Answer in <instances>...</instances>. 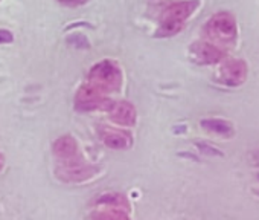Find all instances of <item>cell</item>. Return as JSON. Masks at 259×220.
Returning <instances> with one entry per match:
<instances>
[{"label": "cell", "mask_w": 259, "mask_h": 220, "mask_svg": "<svg viewBox=\"0 0 259 220\" xmlns=\"http://www.w3.org/2000/svg\"><path fill=\"white\" fill-rule=\"evenodd\" d=\"M194 54H195V58L200 61V63H204V64H210V63H215L218 60L223 58V51L215 46V45H209V43H197L194 48H192Z\"/></svg>", "instance_id": "obj_4"}, {"label": "cell", "mask_w": 259, "mask_h": 220, "mask_svg": "<svg viewBox=\"0 0 259 220\" xmlns=\"http://www.w3.org/2000/svg\"><path fill=\"white\" fill-rule=\"evenodd\" d=\"M206 34L218 45H232L236 40V22L227 13L213 16L206 25Z\"/></svg>", "instance_id": "obj_1"}, {"label": "cell", "mask_w": 259, "mask_h": 220, "mask_svg": "<svg viewBox=\"0 0 259 220\" xmlns=\"http://www.w3.org/2000/svg\"><path fill=\"white\" fill-rule=\"evenodd\" d=\"M247 75V67L242 60H227L221 70H220V78L224 84L227 86H239Z\"/></svg>", "instance_id": "obj_3"}, {"label": "cell", "mask_w": 259, "mask_h": 220, "mask_svg": "<svg viewBox=\"0 0 259 220\" xmlns=\"http://www.w3.org/2000/svg\"><path fill=\"white\" fill-rule=\"evenodd\" d=\"M198 7V2L197 0H188V2H183V4H179V5H174L171 7L166 13H165V23H163V28L166 29H179L180 25L194 13V10Z\"/></svg>", "instance_id": "obj_2"}]
</instances>
